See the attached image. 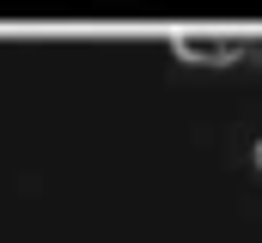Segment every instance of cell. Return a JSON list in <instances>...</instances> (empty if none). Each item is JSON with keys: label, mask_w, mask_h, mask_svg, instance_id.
<instances>
[{"label": "cell", "mask_w": 262, "mask_h": 243, "mask_svg": "<svg viewBox=\"0 0 262 243\" xmlns=\"http://www.w3.org/2000/svg\"><path fill=\"white\" fill-rule=\"evenodd\" d=\"M256 171H262V140H256Z\"/></svg>", "instance_id": "cell-2"}, {"label": "cell", "mask_w": 262, "mask_h": 243, "mask_svg": "<svg viewBox=\"0 0 262 243\" xmlns=\"http://www.w3.org/2000/svg\"><path fill=\"white\" fill-rule=\"evenodd\" d=\"M171 55L189 67H232V61H262V31H213V25H177Z\"/></svg>", "instance_id": "cell-1"}]
</instances>
